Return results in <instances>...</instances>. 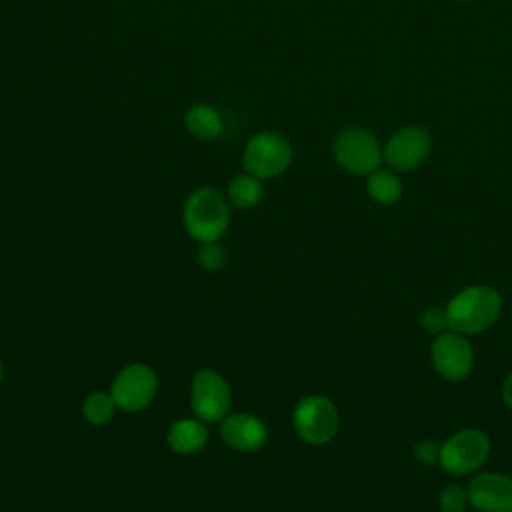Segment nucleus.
Here are the masks:
<instances>
[{"mask_svg":"<svg viewBox=\"0 0 512 512\" xmlns=\"http://www.w3.org/2000/svg\"><path fill=\"white\" fill-rule=\"evenodd\" d=\"M466 490L470 506L478 512H512V476L504 472H480Z\"/></svg>","mask_w":512,"mask_h":512,"instance_id":"nucleus-12","label":"nucleus"},{"mask_svg":"<svg viewBox=\"0 0 512 512\" xmlns=\"http://www.w3.org/2000/svg\"><path fill=\"white\" fill-rule=\"evenodd\" d=\"M420 326L424 328V332L434 334V336H438V334L450 330V328H448L446 310H444V308H438V306L426 308V310L422 312V316H420Z\"/></svg>","mask_w":512,"mask_h":512,"instance_id":"nucleus-20","label":"nucleus"},{"mask_svg":"<svg viewBox=\"0 0 512 512\" xmlns=\"http://www.w3.org/2000/svg\"><path fill=\"white\" fill-rule=\"evenodd\" d=\"M2 378H4V362L0 358V382H2Z\"/></svg>","mask_w":512,"mask_h":512,"instance_id":"nucleus-23","label":"nucleus"},{"mask_svg":"<svg viewBox=\"0 0 512 512\" xmlns=\"http://www.w3.org/2000/svg\"><path fill=\"white\" fill-rule=\"evenodd\" d=\"M184 130L198 140H216L224 134V118L212 104L196 102L184 112Z\"/></svg>","mask_w":512,"mask_h":512,"instance_id":"nucleus-14","label":"nucleus"},{"mask_svg":"<svg viewBox=\"0 0 512 512\" xmlns=\"http://www.w3.org/2000/svg\"><path fill=\"white\" fill-rule=\"evenodd\" d=\"M264 196V186H262V180L248 174V172H242V174H236L230 182H228V188H226V198L230 202V206L238 208V210H252L260 204Z\"/></svg>","mask_w":512,"mask_h":512,"instance_id":"nucleus-15","label":"nucleus"},{"mask_svg":"<svg viewBox=\"0 0 512 512\" xmlns=\"http://www.w3.org/2000/svg\"><path fill=\"white\" fill-rule=\"evenodd\" d=\"M190 408L204 424H220L232 408V390L226 378L212 368H200L190 382Z\"/></svg>","mask_w":512,"mask_h":512,"instance_id":"nucleus-7","label":"nucleus"},{"mask_svg":"<svg viewBox=\"0 0 512 512\" xmlns=\"http://www.w3.org/2000/svg\"><path fill=\"white\" fill-rule=\"evenodd\" d=\"M490 456V438L478 428H462L440 442L438 464L452 476L474 474Z\"/></svg>","mask_w":512,"mask_h":512,"instance_id":"nucleus-5","label":"nucleus"},{"mask_svg":"<svg viewBox=\"0 0 512 512\" xmlns=\"http://www.w3.org/2000/svg\"><path fill=\"white\" fill-rule=\"evenodd\" d=\"M182 222L188 236L198 244L220 242L230 228V202L220 190L200 186L184 200Z\"/></svg>","mask_w":512,"mask_h":512,"instance_id":"nucleus-1","label":"nucleus"},{"mask_svg":"<svg viewBox=\"0 0 512 512\" xmlns=\"http://www.w3.org/2000/svg\"><path fill=\"white\" fill-rule=\"evenodd\" d=\"M366 192H368V196L374 202H378L382 206H390V204H396L400 200V196H402V182L396 176V172L376 168L374 172L368 174Z\"/></svg>","mask_w":512,"mask_h":512,"instance_id":"nucleus-16","label":"nucleus"},{"mask_svg":"<svg viewBox=\"0 0 512 512\" xmlns=\"http://www.w3.org/2000/svg\"><path fill=\"white\" fill-rule=\"evenodd\" d=\"M116 410H118V406H116L112 394L102 392V390L88 394L82 402V418L92 426L108 424L114 418Z\"/></svg>","mask_w":512,"mask_h":512,"instance_id":"nucleus-17","label":"nucleus"},{"mask_svg":"<svg viewBox=\"0 0 512 512\" xmlns=\"http://www.w3.org/2000/svg\"><path fill=\"white\" fill-rule=\"evenodd\" d=\"M412 454L414 458L424 464V466H432L438 462V456H440V444L430 440V438H422L420 442L414 444L412 448Z\"/></svg>","mask_w":512,"mask_h":512,"instance_id":"nucleus-21","label":"nucleus"},{"mask_svg":"<svg viewBox=\"0 0 512 512\" xmlns=\"http://www.w3.org/2000/svg\"><path fill=\"white\" fill-rule=\"evenodd\" d=\"M294 158L292 144L288 138L274 130L254 132L242 150L244 172L268 180L284 174Z\"/></svg>","mask_w":512,"mask_h":512,"instance_id":"nucleus-3","label":"nucleus"},{"mask_svg":"<svg viewBox=\"0 0 512 512\" xmlns=\"http://www.w3.org/2000/svg\"><path fill=\"white\" fill-rule=\"evenodd\" d=\"M432 150L430 134L420 126H404L396 130L386 146H384V160L396 172H410L418 168Z\"/></svg>","mask_w":512,"mask_h":512,"instance_id":"nucleus-10","label":"nucleus"},{"mask_svg":"<svg viewBox=\"0 0 512 512\" xmlns=\"http://www.w3.org/2000/svg\"><path fill=\"white\" fill-rule=\"evenodd\" d=\"M166 444L178 456H192L208 444V428L196 416L178 418L166 432Z\"/></svg>","mask_w":512,"mask_h":512,"instance_id":"nucleus-13","label":"nucleus"},{"mask_svg":"<svg viewBox=\"0 0 512 512\" xmlns=\"http://www.w3.org/2000/svg\"><path fill=\"white\" fill-rule=\"evenodd\" d=\"M118 406V410L136 414L146 410L158 392L156 372L142 362L126 364L116 372L108 390Z\"/></svg>","mask_w":512,"mask_h":512,"instance_id":"nucleus-8","label":"nucleus"},{"mask_svg":"<svg viewBox=\"0 0 512 512\" xmlns=\"http://www.w3.org/2000/svg\"><path fill=\"white\" fill-rule=\"evenodd\" d=\"M430 360L444 380L460 382L468 378L474 368V348L466 334L446 330L434 338L430 346Z\"/></svg>","mask_w":512,"mask_h":512,"instance_id":"nucleus-9","label":"nucleus"},{"mask_svg":"<svg viewBox=\"0 0 512 512\" xmlns=\"http://www.w3.org/2000/svg\"><path fill=\"white\" fill-rule=\"evenodd\" d=\"M220 440L234 452L254 454L268 442V428L256 414L230 412L220 422Z\"/></svg>","mask_w":512,"mask_h":512,"instance_id":"nucleus-11","label":"nucleus"},{"mask_svg":"<svg viewBox=\"0 0 512 512\" xmlns=\"http://www.w3.org/2000/svg\"><path fill=\"white\" fill-rule=\"evenodd\" d=\"M468 490L458 484L444 486L438 494V506L442 512H464L468 508Z\"/></svg>","mask_w":512,"mask_h":512,"instance_id":"nucleus-18","label":"nucleus"},{"mask_svg":"<svg viewBox=\"0 0 512 512\" xmlns=\"http://www.w3.org/2000/svg\"><path fill=\"white\" fill-rule=\"evenodd\" d=\"M502 400L512 410V372L502 382Z\"/></svg>","mask_w":512,"mask_h":512,"instance_id":"nucleus-22","label":"nucleus"},{"mask_svg":"<svg viewBox=\"0 0 512 512\" xmlns=\"http://www.w3.org/2000/svg\"><path fill=\"white\" fill-rule=\"evenodd\" d=\"M292 426L302 442L324 446L338 434L340 412L328 396L308 394L296 402L292 410Z\"/></svg>","mask_w":512,"mask_h":512,"instance_id":"nucleus-4","label":"nucleus"},{"mask_svg":"<svg viewBox=\"0 0 512 512\" xmlns=\"http://www.w3.org/2000/svg\"><path fill=\"white\" fill-rule=\"evenodd\" d=\"M444 310L450 330L472 336L488 330L498 320L502 296L486 284H472L458 290Z\"/></svg>","mask_w":512,"mask_h":512,"instance_id":"nucleus-2","label":"nucleus"},{"mask_svg":"<svg viewBox=\"0 0 512 512\" xmlns=\"http://www.w3.org/2000/svg\"><path fill=\"white\" fill-rule=\"evenodd\" d=\"M196 262L208 270V272H216L226 264V252L220 246V242H204L200 244V248L196 250Z\"/></svg>","mask_w":512,"mask_h":512,"instance_id":"nucleus-19","label":"nucleus"},{"mask_svg":"<svg viewBox=\"0 0 512 512\" xmlns=\"http://www.w3.org/2000/svg\"><path fill=\"white\" fill-rule=\"evenodd\" d=\"M332 156L340 168L356 176H368L380 168L384 152L376 136L360 126H350L338 132L332 142Z\"/></svg>","mask_w":512,"mask_h":512,"instance_id":"nucleus-6","label":"nucleus"}]
</instances>
